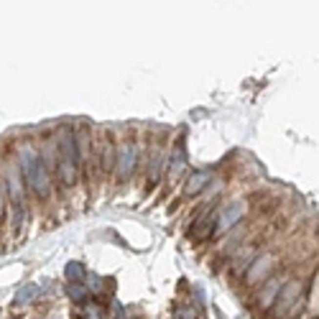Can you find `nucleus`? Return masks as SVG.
<instances>
[{"label":"nucleus","instance_id":"obj_11","mask_svg":"<svg viewBox=\"0 0 319 319\" xmlns=\"http://www.w3.org/2000/svg\"><path fill=\"white\" fill-rule=\"evenodd\" d=\"M184 169H187V153H184V148H176V153L171 158V164H169V176H171V181H176L181 174H184Z\"/></svg>","mask_w":319,"mask_h":319},{"label":"nucleus","instance_id":"obj_6","mask_svg":"<svg viewBox=\"0 0 319 319\" xmlns=\"http://www.w3.org/2000/svg\"><path fill=\"white\" fill-rule=\"evenodd\" d=\"M299 291H301V283L299 281H289L286 286H283V291L278 294V301H276V312H286L289 306L296 301V296H299Z\"/></svg>","mask_w":319,"mask_h":319},{"label":"nucleus","instance_id":"obj_12","mask_svg":"<svg viewBox=\"0 0 319 319\" xmlns=\"http://www.w3.org/2000/svg\"><path fill=\"white\" fill-rule=\"evenodd\" d=\"M39 296V286L36 283H28V286H23L18 294H16V299H13V304L16 306H23V304H28V301H33Z\"/></svg>","mask_w":319,"mask_h":319},{"label":"nucleus","instance_id":"obj_15","mask_svg":"<svg viewBox=\"0 0 319 319\" xmlns=\"http://www.w3.org/2000/svg\"><path fill=\"white\" fill-rule=\"evenodd\" d=\"M5 204H8V191L0 184V220H3V214H5Z\"/></svg>","mask_w":319,"mask_h":319},{"label":"nucleus","instance_id":"obj_4","mask_svg":"<svg viewBox=\"0 0 319 319\" xmlns=\"http://www.w3.org/2000/svg\"><path fill=\"white\" fill-rule=\"evenodd\" d=\"M243 214H245V202H233V204H227V207H225V210H220V214H217L214 235L227 233L233 225H237V220H240Z\"/></svg>","mask_w":319,"mask_h":319},{"label":"nucleus","instance_id":"obj_9","mask_svg":"<svg viewBox=\"0 0 319 319\" xmlns=\"http://www.w3.org/2000/svg\"><path fill=\"white\" fill-rule=\"evenodd\" d=\"M210 179H212L210 171H197V174H191L189 181H187V187H184V191H187L189 197H194V194H199V191L210 184Z\"/></svg>","mask_w":319,"mask_h":319},{"label":"nucleus","instance_id":"obj_3","mask_svg":"<svg viewBox=\"0 0 319 319\" xmlns=\"http://www.w3.org/2000/svg\"><path fill=\"white\" fill-rule=\"evenodd\" d=\"M135 164H138V146L135 143H123L120 151H118V179L125 181L133 171H135Z\"/></svg>","mask_w":319,"mask_h":319},{"label":"nucleus","instance_id":"obj_8","mask_svg":"<svg viewBox=\"0 0 319 319\" xmlns=\"http://www.w3.org/2000/svg\"><path fill=\"white\" fill-rule=\"evenodd\" d=\"M214 225H217V210L210 207V210H204V214L194 222V235H197V237H204L210 230H214Z\"/></svg>","mask_w":319,"mask_h":319},{"label":"nucleus","instance_id":"obj_1","mask_svg":"<svg viewBox=\"0 0 319 319\" xmlns=\"http://www.w3.org/2000/svg\"><path fill=\"white\" fill-rule=\"evenodd\" d=\"M23 181L31 191H36L39 197H46L51 191V174L46 171V166L41 164V156L33 146H21L18 148V161Z\"/></svg>","mask_w":319,"mask_h":319},{"label":"nucleus","instance_id":"obj_10","mask_svg":"<svg viewBox=\"0 0 319 319\" xmlns=\"http://www.w3.org/2000/svg\"><path fill=\"white\" fill-rule=\"evenodd\" d=\"M281 289H283L281 278H278V276H273V278L266 283V289L260 291V306H263V309H266V306H271V301L281 294Z\"/></svg>","mask_w":319,"mask_h":319},{"label":"nucleus","instance_id":"obj_2","mask_svg":"<svg viewBox=\"0 0 319 319\" xmlns=\"http://www.w3.org/2000/svg\"><path fill=\"white\" fill-rule=\"evenodd\" d=\"M56 148H59V176L64 187H74L77 184V174H79V148H77V135L72 128H62L59 138H56Z\"/></svg>","mask_w":319,"mask_h":319},{"label":"nucleus","instance_id":"obj_7","mask_svg":"<svg viewBox=\"0 0 319 319\" xmlns=\"http://www.w3.org/2000/svg\"><path fill=\"white\" fill-rule=\"evenodd\" d=\"M41 164L46 166V171L49 174H54L56 169H59V148H56V143H51V141H46L41 146Z\"/></svg>","mask_w":319,"mask_h":319},{"label":"nucleus","instance_id":"obj_16","mask_svg":"<svg viewBox=\"0 0 319 319\" xmlns=\"http://www.w3.org/2000/svg\"><path fill=\"white\" fill-rule=\"evenodd\" d=\"M69 294H72V299H74V301H82V299H85V289H82V286H72Z\"/></svg>","mask_w":319,"mask_h":319},{"label":"nucleus","instance_id":"obj_5","mask_svg":"<svg viewBox=\"0 0 319 319\" xmlns=\"http://www.w3.org/2000/svg\"><path fill=\"white\" fill-rule=\"evenodd\" d=\"M271 266H273V255H268V253L260 255L255 263L248 268V283H250V286H253V283H258L260 278H266L268 271H271Z\"/></svg>","mask_w":319,"mask_h":319},{"label":"nucleus","instance_id":"obj_13","mask_svg":"<svg viewBox=\"0 0 319 319\" xmlns=\"http://www.w3.org/2000/svg\"><path fill=\"white\" fill-rule=\"evenodd\" d=\"M66 278H69V281H82L85 278L82 263H69V266H66Z\"/></svg>","mask_w":319,"mask_h":319},{"label":"nucleus","instance_id":"obj_14","mask_svg":"<svg viewBox=\"0 0 319 319\" xmlns=\"http://www.w3.org/2000/svg\"><path fill=\"white\" fill-rule=\"evenodd\" d=\"M174 319H197V312L189 309V306H184V309H176Z\"/></svg>","mask_w":319,"mask_h":319}]
</instances>
